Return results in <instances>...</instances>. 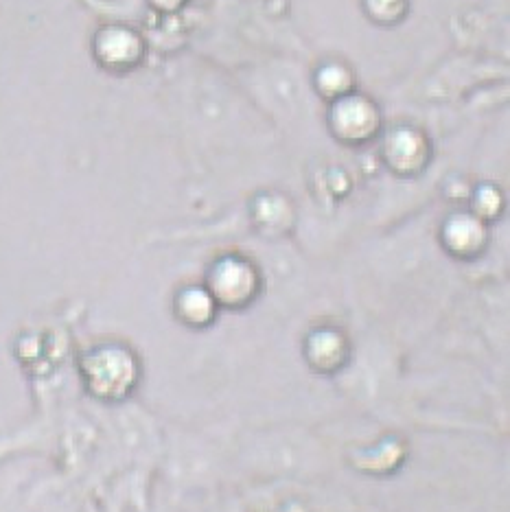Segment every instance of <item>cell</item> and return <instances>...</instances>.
<instances>
[{"label": "cell", "mask_w": 510, "mask_h": 512, "mask_svg": "<svg viewBox=\"0 0 510 512\" xmlns=\"http://www.w3.org/2000/svg\"><path fill=\"white\" fill-rule=\"evenodd\" d=\"M81 372H84L88 390L103 401L125 399L138 377L134 357L123 348H99L90 353Z\"/></svg>", "instance_id": "1"}, {"label": "cell", "mask_w": 510, "mask_h": 512, "mask_svg": "<svg viewBox=\"0 0 510 512\" xmlns=\"http://www.w3.org/2000/svg\"><path fill=\"white\" fill-rule=\"evenodd\" d=\"M384 158L392 171L401 173V176H414L430 160V145L421 132L399 127L386 138Z\"/></svg>", "instance_id": "3"}, {"label": "cell", "mask_w": 510, "mask_h": 512, "mask_svg": "<svg viewBox=\"0 0 510 512\" xmlns=\"http://www.w3.org/2000/svg\"><path fill=\"white\" fill-rule=\"evenodd\" d=\"M379 125V110L375 108L373 101L359 95H346L335 99L331 108V130L342 143H368L377 134Z\"/></svg>", "instance_id": "2"}, {"label": "cell", "mask_w": 510, "mask_h": 512, "mask_svg": "<svg viewBox=\"0 0 510 512\" xmlns=\"http://www.w3.org/2000/svg\"><path fill=\"white\" fill-rule=\"evenodd\" d=\"M211 287L215 300L224 302L228 307L246 305L250 298H254V289H257V274H254L248 263L239 259H226L215 265L211 276Z\"/></svg>", "instance_id": "4"}, {"label": "cell", "mask_w": 510, "mask_h": 512, "mask_svg": "<svg viewBox=\"0 0 510 512\" xmlns=\"http://www.w3.org/2000/svg\"><path fill=\"white\" fill-rule=\"evenodd\" d=\"M445 241L451 248V252H456L460 256H469L482 248L484 228L478 219H473L469 215H458L447 224Z\"/></svg>", "instance_id": "5"}, {"label": "cell", "mask_w": 510, "mask_h": 512, "mask_svg": "<svg viewBox=\"0 0 510 512\" xmlns=\"http://www.w3.org/2000/svg\"><path fill=\"white\" fill-rule=\"evenodd\" d=\"M213 302L215 298L208 296L202 289H189V292H184L180 296V316L193 322V324H204V322H211L213 318Z\"/></svg>", "instance_id": "6"}, {"label": "cell", "mask_w": 510, "mask_h": 512, "mask_svg": "<svg viewBox=\"0 0 510 512\" xmlns=\"http://www.w3.org/2000/svg\"><path fill=\"white\" fill-rule=\"evenodd\" d=\"M366 9L373 20L381 25H392L403 18L405 0H366Z\"/></svg>", "instance_id": "8"}, {"label": "cell", "mask_w": 510, "mask_h": 512, "mask_svg": "<svg viewBox=\"0 0 510 512\" xmlns=\"http://www.w3.org/2000/svg\"><path fill=\"white\" fill-rule=\"evenodd\" d=\"M351 81H353V77L344 66L329 64L318 73V90L327 99H340V97L349 95Z\"/></svg>", "instance_id": "7"}]
</instances>
